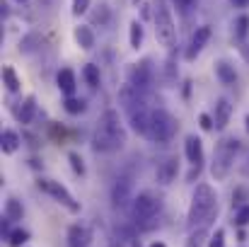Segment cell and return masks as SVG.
Masks as SVG:
<instances>
[{"mask_svg":"<svg viewBox=\"0 0 249 247\" xmlns=\"http://www.w3.org/2000/svg\"><path fill=\"white\" fill-rule=\"evenodd\" d=\"M126 143V129L119 119L116 109H107L92 133V148L97 153H116Z\"/></svg>","mask_w":249,"mask_h":247,"instance_id":"obj_1","label":"cell"},{"mask_svg":"<svg viewBox=\"0 0 249 247\" xmlns=\"http://www.w3.org/2000/svg\"><path fill=\"white\" fill-rule=\"evenodd\" d=\"M215 191L211 184H196L194 194H191V204H189V213H186V226L194 230L203 223H208V218H213L218 213V204H215Z\"/></svg>","mask_w":249,"mask_h":247,"instance_id":"obj_2","label":"cell"},{"mask_svg":"<svg viewBox=\"0 0 249 247\" xmlns=\"http://www.w3.org/2000/svg\"><path fill=\"white\" fill-rule=\"evenodd\" d=\"M240 153V141L235 136H225L218 146H215V153H213V165H211V174L213 179H225L230 174V167L235 163Z\"/></svg>","mask_w":249,"mask_h":247,"instance_id":"obj_3","label":"cell"},{"mask_svg":"<svg viewBox=\"0 0 249 247\" xmlns=\"http://www.w3.org/2000/svg\"><path fill=\"white\" fill-rule=\"evenodd\" d=\"M155 37L158 41L165 46V49H172L174 41H177V27H174V19H172V12L167 7L165 0H155Z\"/></svg>","mask_w":249,"mask_h":247,"instance_id":"obj_4","label":"cell"},{"mask_svg":"<svg viewBox=\"0 0 249 247\" xmlns=\"http://www.w3.org/2000/svg\"><path fill=\"white\" fill-rule=\"evenodd\" d=\"M162 209V201L153 194V191H141L133 201H131V216L136 223H148L153 221Z\"/></svg>","mask_w":249,"mask_h":247,"instance_id":"obj_5","label":"cell"},{"mask_svg":"<svg viewBox=\"0 0 249 247\" xmlns=\"http://www.w3.org/2000/svg\"><path fill=\"white\" fill-rule=\"evenodd\" d=\"M177 133V119L165 112V109H155L150 114V131H148V138L155 141V143H165L172 136Z\"/></svg>","mask_w":249,"mask_h":247,"instance_id":"obj_6","label":"cell"},{"mask_svg":"<svg viewBox=\"0 0 249 247\" xmlns=\"http://www.w3.org/2000/svg\"><path fill=\"white\" fill-rule=\"evenodd\" d=\"M36 184H39L41 191H46L49 196H53L61 206H66L71 213H78V211H80V204L75 201V196H73L61 182H56V179H39Z\"/></svg>","mask_w":249,"mask_h":247,"instance_id":"obj_7","label":"cell"},{"mask_svg":"<svg viewBox=\"0 0 249 247\" xmlns=\"http://www.w3.org/2000/svg\"><path fill=\"white\" fill-rule=\"evenodd\" d=\"M128 82L133 87H138L141 92H145L150 85H153V66L150 61H141V63H133L128 68Z\"/></svg>","mask_w":249,"mask_h":247,"instance_id":"obj_8","label":"cell"},{"mask_svg":"<svg viewBox=\"0 0 249 247\" xmlns=\"http://www.w3.org/2000/svg\"><path fill=\"white\" fill-rule=\"evenodd\" d=\"M208 41H211V27H208V24L196 27V32L191 34L189 46H186V61H196V58L201 56V51L206 49Z\"/></svg>","mask_w":249,"mask_h":247,"instance_id":"obj_9","label":"cell"},{"mask_svg":"<svg viewBox=\"0 0 249 247\" xmlns=\"http://www.w3.org/2000/svg\"><path fill=\"white\" fill-rule=\"evenodd\" d=\"M119 102H121V107L126 109V114H131V112L145 107V97H143V92H141L138 87H133L131 82H126V85L119 90Z\"/></svg>","mask_w":249,"mask_h":247,"instance_id":"obj_10","label":"cell"},{"mask_svg":"<svg viewBox=\"0 0 249 247\" xmlns=\"http://www.w3.org/2000/svg\"><path fill=\"white\" fill-rule=\"evenodd\" d=\"M131 191H133L131 179H128V177H119V179H116V184H114V189H111V201H114V206H116V209L128 206V201H133V199H136Z\"/></svg>","mask_w":249,"mask_h":247,"instance_id":"obj_11","label":"cell"},{"mask_svg":"<svg viewBox=\"0 0 249 247\" xmlns=\"http://www.w3.org/2000/svg\"><path fill=\"white\" fill-rule=\"evenodd\" d=\"M150 114H153V112H148V107H141V109L131 112V114H128L131 129H133L136 133H141V136H148V131H150Z\"/></svg>","mask_w":249,"mask_h":247,"instance_id":"obj_12","label":"cell"},{"mask_svg":"<svg viewBox=\"0 0 249 247\" xmlns=\"http://www.w3.org/2000/svg\"><path fill=\"white\" fill-rule=\"evenodd\" d=\"M184 153H186V160L191 165H203V143L198 136H186L184 141Z\"/></svg>","mask_w":249,"mask_h":247,"instance_id":"obj_13","label":"cell"},{"mask_svg":"<svg viewBox=\"0 0 249 247\" xmlns=\"http://www.w3.org/2000/svg\"><path fill=\"white\" fill-rule=\"evenodd\" d=\"M230 114H232V104H230L225 97H220V99L215 102V116H213L218 131H223V129L230 124Z\"/></svg>","mask_w":249,"mask_h":247,"instance_id":"obj_14","label":"cell"},{"mask_svg":"<svg viewBox=\"0 0 249 247\" xmlns=\"http://www.w3.org/2000/svg\"><path fill=\"white\" fill-rule=\"evenodd\" d=\"M89 240H92V235L85 226H71V230H68V245L71 247H89Z\"/></svg>","mask_w":249,"mask_h":247,"instance_id":"obj_15","label":"cell"},{"mask_svg":"<svg viewBox=\"0 0 249 247\" xmlns=\"http://www.w3.org/2000/svg\"><path fill=\"white\" fill-rule=\"evenodd\" d=\"M177 177V158H167L158 165V182L160 184H172Z\"/></svg>","mask_w":249,"mask_h":247,"instance_id":"obj_16","label":"cell"},{"mask_svg":"<svg viewBox=\"0 0 249 247\" xmlns=\"http://www.w3.org/2000/svg\"><path fill=\"white\" fill-rule=\"evenodd\" d=\"M215 78L223 82V85H235L237 82V71L228 61H218L215 63Z\"/></svg>","mask_w":249,"mask_h":247,"instance_id":"obj_17","label":"cell"},{"mask_svg":"<svg viewBox=\"0 0 249 247\" xmlns=\"http://www.w3.org/2000/svg\"><path fill=\"white\" fill-rule=\"evenodd\" d=\"M58 90L66 95V97H73V92H75V73L71 71V68H63V71H58Z\"/></svg>","mask_w":249,"mask_h":247,"instance_id":"obj_18","label":"cell"},{"mask_svg":"<svg viewBox=\"0 0 249 247\" xmlns=\"http://www.w3.org/2000/svg\"><path fill=\"white\" fill-rule=\"evenodd\" d=\"M73 37H75L78 46H80V49H85V51H89V49L94 46V32H92V27H87V24H80V27H75Z\"/></svg>","mask_w":249,"mask_h":247,"instance_id":"obj_19","label":"cell"},{"mask_svg":"<svg viewBox=\"0 0 249 247\" xmlns=\"http://www.w3.org/2000/svg\"><path fill=\"white\" fill-rule=\"evenodd\" d=\"M34 112H36V99L29 95V97L22 102V107H19V112H17V119H19L22 124H32V119H34Z\"/></svg>","mask_w":249,"mask_h":247,"instance_id":"obj_20","label":"cell"},{"mask_svg":"<svg viewBox=\"0 0 249 247\" xmlns=\"http://www.w3.org/2000/svg\"><path fill=\"white\" fill-rule=\"evenodd\" d=\"M143 37H145L143 24L138 19H133L131 27H128V44H131V49H141L143 46Z\"/></svg>","mask_w":249,"mask_h":247,"instance_id":"obj_21","label":"cell"},{"mask_svg":"<svg viewBox=\"0 0 249 247\" xmlns=\"http://www.w3.org/2000/svg\"><path fill=\"white\" fill-rule=\"evenodd\" d=\"M0 146H2V153L12 155V153L19 148V136H17L15 131L5 129V131H2V138H0Z\"/></svg>","mask_w":249,"mask_h":247,"instance_id":"obj_22","label":"cell"},{"mask_svg":"<svg viewBox=\"0 0 249 247\" xmlns=\"http://www.w3.org/2000/svg\"><path fill=\"white\" fill-rule=\"evenodd\" d=\"M22 216H24V209H22V204L17 201V199H7L5 201V218L10 221V223H15V221H22Z\"/></svg>","mask_w":249,"mask_h":247,"instance_id":"obj_23","label":"cell"},{"mask_svg":"<svg viewBox=\"0 0 249 247\" xmlns=\"http://www.w3.org/2000/svg\"><path fill=\"white\" fill-rule=\"evenodd\" d=\"M206 238H208V226H198V228H194L189 233L184 247H203L206 245Z\"/></svg>","mask_w":249,"mask_h":247,"instance_id":"obj_24","label":"cell"},{"mask_svg":"<svg viewBox=\"0 0 249 247\" xmlns=\"http://www.w3.org/2000/svg\"><path fill=\"white\" fill-rule=\"evenodd\" d=\"M2 80H5V87L10 90V92H17L19 90V78H17V73H15V68H10V66H5L2 68Z\"/></svg>","mask_w":249,"mask_h":247,"instance_id":"obj_25","label":"cell"},{"mask_svg":"<svg viewBox=\"0 0 249 247\" xmlns=\"http://www.w3.org/2000/svg\"><path fill=\"white\" fill-rule=\"evenodd\" d=\"M83 78L87 80V85H89V87H97V85H99V80H102L99 68H97L94 63H87V66L83 68Z\"/></svg>","mask_w":249,"mask_h":247,"instance_id":"obj_26","label":"cell"},{"mask_svg":"<svg viewBox=\"0 0 249 247\" xmlns=\"http://www.w3.org/2000/svg\"><path fill=\"white\" fill-rule=\"evenodd\" d=\"M63 107H66L68 114H83L85 109H87V102H85V99H78V97H66Z\"/></svg>","mask_w":249,"mask_h":247,"instance_id":"obj_27","label":"cell"},{"mask_svg":"<svg viewBox=\"0 0 249 247\" xmlns=\"http://www.w3.org/2000/svg\"><path fill=\"white\" fill-rule=\"evenodd\" d=\"M172 2H174V7H177V12L181 17H189L198 7V0H172Z\"/></svg>","mask_w":249,"mask_h":247,"instance_id":"obj_28","label":"cell"},{"mask_svg":"<svg viewBox=\"0 0 249 247\" xmlns=\"http://www.w3.org/2000/svg\"><path fill=\"white\" fill-rule=\"evenodd\" d=\"M249 34V17L247 15H240L237 19H235V37L237 39H245Z\"/></svg>","mask_w":249,"mask_h":247,"instance_id":"obj_29","label":"cell"},{"mask_svg":"<svg viewBox=\"0 0 249 247\" xmlns=\"http://www.w3.org/2000/svg\"><path fill=\"white\" fill-rule=\"evenodd\" d=\"M27 240H29V233H27L24 228H15V230L10 233V245L12 247H22Z\"/></svg>","mask_w":249,"mask_h":247,"instance_id":"obj_30","label":"cell"},{"mask_svg":"<svg viewBox=\"0 0 249 247\" xmlns=\"http://www.w3.org/2000/svg\"><path fill=\"white\" fill-rule=\"evenodd\" d=\"M68 160H71V167H73V172H75V174H80V177H85V172H87V170H85L83 158H80V155H78L75 151H71V153H68Z\"/></svg>","mask_w":249,"mask_h":247,"instance_id":"obj_31","label":"cell"},{"mask_svg":"<svg viewBox=\"0 0 249 247\" xmlns=\"http://www.w3.org/2000/svg\"><path fill=\"white\" fill-rule=\"evenodd\" d=\"M208 247H225V230H223V228H218V230L211 235Z\"/></svg>","mask_w":249,"mask_h":247,"instance_id":"obj_32","label":"cell"},{"mask_svg":"<svg viewBox=\"0 0 249 247\" xmlns=\"http://www.w3.org/2000/svg\"><path fill=\"white\" fill-rule=\"evenodd\" d=\"M89 10V0H73V15L75 17H80Z\"/></svg>","mask_w":249,"mask_h":247,"instance_id":"obj_33","label":"cell"},{"mask_svg":"<svg viewBox=\"0 0 249 247\" xmlns=\"http://www.w3.org/2000/svg\"><path fill=\"white\" fill-rule=\"evenodd\" d=\"M235 221H237V226H249V206H242V209L237 211Z\"/></svg>","mask_w":249,"mask_h":247,"instance_id":"obj_34","label":"cell"},{"mask_svg":"<svg viewBox=\"0 0 249 247\" xmlns=\"http://www.w3.org/2000/svg\"><path fill=\"white\" fill-rule=\"evenodd\" d=\"M198 121H201V129H203V131H213V129H215V121H213L208 114H201Z\"/></svg>","mask_w":249,"mask_h":247,"instance_id":"obj_35","label":"cell"},{"mask_svg":"<svg viewBox=\"0 0 249 247\" xmlns=\"http://www.w3.org/2000/svg\"><path fill=\"white\" fill-rule=\"evenodd\" d=\"M198 174H201V165H191V172L186 174V182H194Z\"/></svg>","mask_w":249,"mask_h":247,"instance_id":"obj_36","label":"cell"},{"mask_svg":"<svg viewBox=\"0 0 249 247\" xmlns=\"http://www.w3.org/2000/svg\"><path fill=\"white\" fill-rule=\"evenodd\" d=\"M235 7H249V0H230Z\"/></svg>","mask_w":249,"mask_h":247,"instance_id":"obj_37","label":"cell"},{"mask_svg":"<svg viewBox=\"0 0 249 247\" xmlns=\"http://www.w3.org/2000/svg\"><path fill=\"white\" fill-rule=\"evenodd\" d=\"M150 247H167V245H165V243H160V240H158V243H153Z\"/></svg>","mask_w":249,"mask_h":247,"instance_id":"obj_38","label":"cell"},{"mask_svg":"<svg viewBox=\"0 0 249 247\" xmlns=\"http://www.w3.org/2000/svg\"><path fill=\"white\" fill-rule=\"evenodd\" d=\"M245 124H247V131H249V114H247V119H245Z\"/></svg>","mask_w":249,"mask_h":247,"instance_id":"obj_39","label":"cell"},{"mask_svg":"<svg viewBox=\"0 0 249 247\" xmlns=\"http://www.w3.org/2000/svg\"><path fill=\"white\" fill-rule=\"evenodd\" d=\"M131 2H133V5H138V2H141V0H131Z\"/></svg>","mask_w":249,"mask_h":247,"instance_id":"obj_40","label":"cell"},{"mask_svg":"<svg viewBox=\"0 0 249 247\" xmlns=\"http://www.w3.org/2000/svg\"><path fill=\"white\" fill-rule=\"evenodd\" d=\"M15 2H27V0H15Z\"/></svg>","mask_w":249,"mask_h":247,"instance_id":"obj_41","label":"cell"},{"mask_svg":"<svg viewBox=\"0 0 249 247\" xmlns=\"http://www.w3.org/2000/svg\"><path fill=\"white\" fill-rule=\"evenodd\" d=\"M133 247H141V245H133Z\"/></svg>","mask_w":249,"mask_h":247,"instance_id":"obj_42","label":"cell"}]
</instances>
